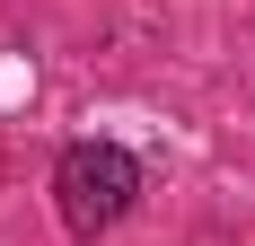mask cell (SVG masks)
I'll return each instance as SVG.
<instances>
[{"label":"cell","instance_id":"cell-1","mask_svg":"<svg viewBox=\"0 0 255 246\" xmlns=\"http://www.w3.org/2000/svg\"><path fill=\"white\" fill-rule=\"evenodd\" d=\"M132 194H141V167H132V149H115V141H79V149H62V167H53V202H62L71 238H106V229L132 211Z\"/></svg>","mask_w":255,"mask_h":246}]
</instances>
